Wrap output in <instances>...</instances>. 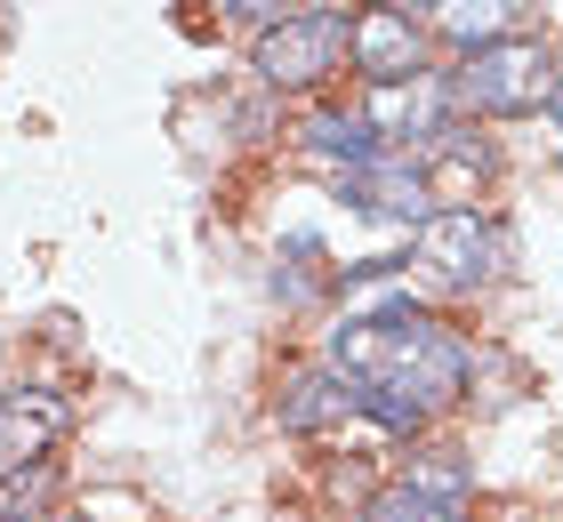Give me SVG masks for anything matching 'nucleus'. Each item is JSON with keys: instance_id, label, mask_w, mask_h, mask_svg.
I'll use <instances>...</instances> for the list:
<instances>
[{"instance_id": "nucleus-12", "label": "nucleus", "mask_w": 563, "mask_h": 522, "mask_svg": "<svg viewBox=\"0 0 563 522\" xmlns=\"http://www.w3.org/2000/svg\"><path fill=\"white\" fill-rule=\"evenodd\" d=\"M363 522H459V507H443V499H419L411 482H395V490H378V499L363 507Z\"/></svg>"}, {"instance_id": "nucleus-5", "label": "nucleus", "mask_w": 563, "mask_h": 522, "mask_svg": "<svg viewBox=\"0 0 563 522\" xmlns=\"http://www.w3.org/2000/svg\"><path fill=\"white\" fill-rule=\"evenodd\" d=\"M346 65L363 73L371 89H387V81L427 73V41H419V24L402 16V9L371 0V9H354V24H346Z\"/></svg>"}, {"instance_id": "nucleus-10", "label": "nucleus", "mask_w": 563, "mask_h": 522, "mask_svg": "<svg viewBox=\"0 0 563 522\" xmlns=\"http://www.w3.org/2000/svg\"><path fill=\"white\" fill-rule=\"evenodd\" d=\"M434 33H443L459 57H475V48L507 41V0H443V9H434Z\"/></svg>"}, {"instance_id": "nucleus-16", "label": "nucleus", "mask_w": 563, "mask_h": 522, "mask_svg": "<svg viewBox=\"0 0 563 522\" xmlns=\"http://www.w3.org/2000/svg\"><path fill=\"white\" fill-rule=\"evenodd\" d=\"M81 522H89V514H81Z\"/></svg>"}, {"instance_id": "nucleus-13", "label": "nucleus", "mask_w": 563, "mask_h": 522, "mask_svg": "<svg viewBox=\"0 0 563 522\" xmlns=\"http://www.w3.org/2000/svg\"><path fill=\"white\" fill-rule=\"evenodd\" d=\"M225 9H234V16H250V24H282V16H290L282 0H225Z\"/></svg>"}, {"instance_id": "nucleus-1", "label": "nucleus", "mask_w": 563, "mask_h": 522, "mask_svg": "<svg viewBox=\"0 0 563 522\" xmlns=\"http://www.w3.org/2000/svg\"><path fill=\"white\" fill-rule=\"evenodd\" d=\"M330 370H346L363 386V410L387 434H419L467 395L475 354L451 322H434L411 298H395L387 313H354V322L330 330Z\"/></svg>"}, {"instance_id": "nucleus-2", "label": "nucleus", "mask_w": 563, "mask_h": 522, "mask_svg": "<svg viewBox=\"0 0 563 522\" xmlns=\"http://www.w3.org/2000/svg\"><path fill=\"white\" fill-rule=\"evenodd\" d=\"M555 97V65L540 41L507 33L492 48H475V57H459L451 73V104L459 113H483V121H507V113H540V104Z\"/></svg>"}, {"instance_id": "nucleus-14", "label": "nucleus", "mask_w": 563, "mask_h": 522, "mask_svg": "<svg viewBox=\"0 0 563 522\" xmlns=\"http://www.w3.org/2000/svg\"><path fill=\"white\" fill-rule=\"evenodd\" d=\"M387 9H402V16H419V9H427V16H434L443 0H387Z\"/></svg>"}, {"instance_id": "nucleus-9", "label": "nucleus", "mask_w": 563, "mask_h": 522, "mask_svg": "<svg viewBox=\"0 0 563 522\" xmlns=\"http://www.w3.org/2000/svg\"><path fill=\"white\" fill-rule=\"evenodd\" d=\"M298 145H306V153H322V162H346V169L387 162V137H378L363 113H314V121L298 129Z\"/></svg>"}, {"instance_id": "nucleus-4", "label": "nucleus", "mask_w": 563, "mask_h": 522, "mask_svg": "<svg viewBox=\"0 0 563 522\" xmlns=\"http://www.w3.org/2000/svg\"><path fill=\"white\" fill-rule=\"evenodd\" d=\"M346 9H290L282 24H266L258 48H250V65H258L266 89H322L330 73L346 65Z\"/></svg>"}, {"instance_id": "nucleus-8", "label": "nucleus", "mask_w": 563, "mask_h": 522, "mask_svg": "<svg viewBox=\"0 0 563 522\" xmlns=\"http://www.w3.org/2000/svg\"><path fill=\"white\" fill-rule=\"evenodd\" d=\"M346 418H363V386L346 370H298L282 386V426L290 434H339Z\"/></svg>"}, {"instance_id": "nucleus-15", "label": "nucleus", "mask_w": 563, "mask_h": 522, "mask_svg": "<svg viewBox=\"0 0 563 522\" xmlns=\"http://www.w3.org/2000/svg\"><path fill=\"white\" fill-rule=\"evenodd\" d=\"M0 522H41V514H24V507H16V499H9V507H0Z\"/></svg>"}, {"instance_id": "nucleus-6", "label": "nucleus", "mask_w": 563, "mask_h": 522, "mask_svg": "<svg viewBox=\"0 0 563 522\" xmlns=\"http://www.w3.org/2000/svg\"><path fill=\"white\" fill-rule=\"evenodd\" d=\"M65 426H73L65 395H48V386H9V395H0V466L16 475L24 458H48L65 442Z\"/></svg>"}, {"instance_id": "nucleus-7", "label": "nucleus", "mask_w": 563, "mask_h": 522, "mask_svg": "<svg viewBox=\"0 0 563 522\" xmlns=\"http://www.w3.org/2000/svg\"><path fill=\"white\" fill-rule=\"evenodd\" d=\"M363 121L378 129V137H443V121H451V81H434V73L387 81V89H371Z\"/></svg>"}, {"instance_id": "nucleus-3", "label": "nucleus", "mask_w": 563, "mask_h": 522, "mask_svg": "<svg viewBox=\"0 0 563 522\" xmlns=\"http://www.w3.org/2000/svg\"><path fill=\"white\" fill-rule=\"evenodd\" d=\"M499 257H507V233L483 218V209H434V218H419V233H411V274L434 298L483 290V281L499 274Z\"/></svg>"}, {"instance_id": "nucleus-11", "label": "nucleus", "mask_w": 563, "mask_h": 522, "mask_svg": "<svg viewBox=\"0 0 563 522\" xmlns=\"http://www.w3.org/2000/svg\"><path fill=\"white\" fill-rule=\"evenodd\" d=\"M402 482H411L419 499L459 507V499H467V482H475V466L459 458V451H411V458H402Z\"/></svg>"}]
</instances>
